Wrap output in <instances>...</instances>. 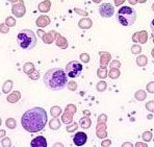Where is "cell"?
Segmentation results:
<instances>
[{
    "label": "cell",
    "instance_id": "37",
    "mask_svg": "<svg viewBox=\"0 0 154 147\" xmlns=\"http://www.w3.org/2000/svg\"><path fill=\"white\" fill-rule=\"evenodd\" d=\"M146 108L149 111V112H151L154 114V100L148 101V102L146 103Z\"/></svg>",
    "mask_w": 154,
    "mask_h": 147
},
{
    "label": "cell",
    "instance_id": "5",
    "mask_svg": "<svg viewBox=\"0 0 154 147\" xmlns=\"http://www.w3.org/2000/svg\"><path fill=\"white\" fill-rule=\"evenodd\" d=\"M82 69H83L82 65L79 62H77V61H71L66 66V74L70 78H76L78 76H80Z\"/></svg>",
    "mask_w": 154,
    "mask_h": 147
},
{
    "label": "cell",
    "instance_id": "35",
    "mask_svg": "<svg viewBox=\"0 0 154 147\" xmlns=\"http://www.w3.org/2000/svg\"><path fill=\"white\" fill-rule=\"evenodd\" d=\"M1 145L2 147H11L12 146V141H11L10 138H4L1 141Z\"/></svg>",
    "mask_w": 154,
    "mask_h": 147
},
{
    "label": "cell",
    "instance_id": "3",
    "mask_svg": "<svg viewBox=\"0 0 154 147\" xmlns=\"http://www.w3.org/2000/svg\"><path fill=\"white\" fill-rule=\"evenodd\" d=\"M37 36L30 29H23L17 36V43L20 48L24 50H31L37 45Z\"/></svg>",
    "mask_w": 154,
    "mask_h": 147
},
{
    "label": "cell",
    "instance_id": "48",
    "mask_svg": "<svg viewBox=\"0 0 154 147\" xmlns=\"http://www.w3.org/2000/svg\"><path fill=\"white\" fill-rule=\"evenodd\" d=\"M53 147H65V146H64V144L60 143V142H56V143L53 145Z\"/></svg>",
    "mask_w": 154,
    "mask_h": 147
},
{
    "label": "cell",
    "instance_id": "49",
    "mask_svg": "<svg viewBox=\"0 0 154 147\" xmlns=\"http://www.w3.org/2000/svg\"><path fill=\"white\" fill-rule=\"evenodd\" d=\"M5 135H6L5 130H0V139H1V138H3Z\"/></svg>",
    "mask_w": 154,
    "mask_h": 147
},
{
    "label": "cell",
    "instance_id": "21",
    "mask_svg": "<svg viewBox=\"0 0 154 147\" xmlns=\"http://www.w3.org/2000/svg\"><path fill=\"white\" fill-rule=\"evenodd\" d=\"M23 71L24 73H26L27 75H30L31 73L35 71V65L32 63H26L25 65L23 66Z\"/></svg>",
    "mask_w": 154,
    "mask_h": 147
},
{
    "label": "cell",
    "instance_id": "41",
    "mask_svg": "<svg viewBox=\"0 0 154 147\" xmlns=\"http://www.w3.org/2000/svg\"><path fill=\"white\" fill-rule=\"evenodd\" d=\"M29 78H31L32 80H38V77H40V73H38V71H35L33 73H31L30 75H28Z\"/></svg>",
    "mask_w": 154,
    "mask_h": 147
},
{
    "label": "cell",
    "instance_id": "7",
    "mask_svg": "<svg viewBox=\"0 0 154 147\" xmlns=\"http://www.w3.org/2000/svg\"><path fill=\"white\" fill-rule=\"evenodd\" d=\"M77 108L74 105H68L66 107L65 113L62 116V121L64 122L65 124H71L73 123V116L76 113Z\"/></svg>",
    "mask_w": 154,
    "mask_h": 147
},
{
    "label": "cell",
    "instance_id": "14",
    "mask_svg": "<svg viewBox=\"0 0 154 147\" xmlns=\"http://www.w3.org/2000/svg\"><path fill=\"white\" fill-rule=\"evenodd\" d=\"M35 24H37L38 27H41V28L46 27L50 24V18H49L48 16H45V15L40 16V17L37 19V21H35Z\"/></svg>",
    "mask_w": 154,
    "mask_h": 147
},
{
    "label": "cell",
    "instance_id": "51",
    "mask_svg": "<svg viewBox=\"0 0 154 147\" xmlns=\"http://www.w3.org/2000/svg\"><path fill=\"white\" fill-rule=\"evenodd\" d=\"M119 3H123V1H116V4H119Z\"/></svg>",
    "mask_w": 154,
    "mask_h": 147
},
{
    "label": "cell",
    "instance_id": "25",
    "mask_svg": "<svg viewBox=\"0 0 154 147\" xmlns=\"http://www.w3.org/2000/svg\"><path fill=\"white\" fill-rule=\"evenodd\" d=\"M148 63V58H147L146 55H139L137 58V65L140 67H144L147 65Z\"/></svg>",
    "mask_w": 154,
    "mask_h": 147
},
{
    "label": "cell",
    "instance_id": "10",
    "mask_svg": "<svg viewBox=\"0 0 154 147\" xmlns=\"http://www.w3.org/2000/svg\"><path fill=\"white\" fill-rule=\"evenodd\" d=\"M12 13L16 16L17 18H22L26 13V8L24 5L23 1H19L18 3L14 4L12 8Z\"/></svg>",
    "mask_w": 154,
    "mask_h": 147
},
{
    "label": "cell",
    "instance_id": "38",
    "mask_svg": "<svg viewBox=\"0 0 154 147\" xmlns=\"http://www.w3.org/2000/svg\"><path fill=\"white\" fill-rule=\"evenodd\" d=\"M67 87L70 91H76L77 90V83H75V81H70V83H68Z\"/></svg>",
    "mask_w": 154,
    "mask_h": 147
},
{
    "label": "cell",
    "instance_id": "19",
    "mask_svg": "<svg viewBox=\"0 0 154 147\" xmlns=\"http://www.w3.org/2000/svg\"><path fill=\"white\" fill-rule=\"evenodd\" d=\"M92 20L89 19V18H83L78 22V26L81 29H89L92 27Z\"/></svg>",
    "mask_w": 154,
    "mask_h": 147
},
{
    "label": "cell",
    "instance_id": "43",
    "mask_svg": "<svg viewBox=\"0 0 154 147\" xmlns=\"http://www.w3.org/2000/svg\"><path fill=\"white\" fill-rule=\"evenodd\" d=\"M121 67V63L119 61H112V64H110V68H116V69H119Z\"/></svg>",
    "mask_w": 154,
    "mask_h": 147
},
{
    "label": "cell",
    "instance_id": "31",
    "mask_svg": "<svg viewBox=\"0 0 154 147\" xmlns=\"http://www.w3.org/2000/svg\"><path fill=\"white\" fill-rule=\"evenodd\" d=\"M77 127H78V124L76 123V122H73V123H71L70 125H67V127H66V130H67L68 133H73L77 130Z\"/></svg>",
    "mask_w": 154,
    "mask_h": 147
},
{
    "label": "cell",
    "instance_id": "42",
    "mask_svg": "<svg viewBox=\"0 0 154 147\" xmlns=\"http://www.w3.org/2000/svg\"><path fill=\"white\" fill-rule=\"evenodd\" d=\"M110 145H112V141L109 139H105L101 142V146L102 147H109Z\"/></svg>",
    "mask_w": 154,
    "mask_h": 147
},
{
    "label": "cell",
    "instance_id": "17",
    "mask_svg": "<svg viewBox=\"0 0 154 147\" xmlns=\"http://www.w3.org/2000/svg\"><path fill=\"white\" fill-rule=\"evenodd\" d=\"M51 8V2L48 1V0H45V1H42L40 4L38 5V8L41 13H48L49 10Z\"/></svg>",
    "mask_w": 154,
    "mask_h": 147
},
{
    "label": "cell",
    "instance_id": "8",
    "mask_svg": "<svg viewBox=\"0 0 154 147\" xmlns=\"http://www.w3.org/2000/svg\"><path fill=\"white\" fill-rule=\"evenodd\" d=\"M99 13L102 18H110L115 14V8L110 3H102L99 6Z\"/></svg>",
    "mask_w": 154,
    "mask_h": 147
},
{
    "label": "cell",
    "instance_id": "40",
    "mask_svg": "<svg viewBox=\"0 0 154 147\" xmlns=\"http://www.w3.org/2000/svg\"><path fill=\"white\" fill-rule=\"evenodd\" d=\"M8 31H10V29H8V27L5 25V23L0 24V33H8Z\"/></svg>",
    "mask_w": 154,
    "mask_h": 147
},
{
    "label": "cell",
    "instance_id": "22",
    "mask_svg": "<svg viewBox=\"0 0 154 147\" xmlns=\"http://www.w3.org/2000/svg\"><path fill=\"white\" fill-rule=\"evenodd\" d=\"M12 89H13V80H8L4 81L3 86H2V92H3L4 94H8L12 91Z\"/></svg>",
    "mask_w": 154,
    "mask_h": 147
},
{
    "label": "cell",
    "instance_id": "33",
    "mask_svg": "<svg viewBox=\"0 0 154 147\" xmlns=\"http://www.w3.org/2000/svg\"><path fill=\"white\" fill-rule=\"evenodd\" d=\"M142 138H143V140H144V141L150 142L151 140H152V133H151V132H145V133H143Z\"/></svg>",
    "mask_w": 154,
    "mask_h": 147
},
{
    "label": "cell",
    "instance_id": "9",
    "mask_svg": "<svg viewBox=\"0 0 154 147\" xmlns=\"http://www.w3.org/2000/svg\"><path fill=\"white\" fill-rule=\"evenodd\" d=\"M38 35L40 36L41 38H42L43 42L46 43V44H51V43H53L54 39H56L58 36V33H56V31L54 30H51L50 33H44L43 30H38Z\"/></svg>",
    "mask_w": 154,
    "mask_h": 147
},
{
    "label": "cell",
    "instance_id": "45",
    "mask_svg": "<svg viewBox=\"0 0 154 147\" xmlns=\"http://www.w3.org/2000/svg\"><path fill=\"white\" fill-rule=\"evenodd\" d=\"M135 147H148V145L146 143H144V142H137Z\"/></svg>",
    "mask_w": 154,
    "mask_h": 147
},
{
    "label": "cell",
    "instance_id": "28",
    "mask_svg": "<svg viewBox=\"0 0 154 147\" xmlns=\"http://www.w3.org/2000/svg\"><path fill=\"white\" fill-rule=\"evenodd\" d=\"M108 75L107 73V70H106V68L104 67H100L98 69V71H97V76H98L100 80H104V78H106Z\"/></svg>",
    "mask_w": 154,
    "mask_h": 147
},
{
    "label": "cell",
    "instance_id": "39",
    "mask_svg": "<svg viewBox=\"0 0 154 147\" xmlns=\"http://www.w3.org/2000/svg\"><path fill=\"white\" fill-rule=\"evenodd\" d=\"M146 89H147V91H148L149 93L153 94L154 93V81H151V83H149L148 85H147Z\"/></svg>",
    "mask_w": 154,
    "mask_h": 147
},
{
    "label": "cell",
    "instance_id": "47",
    "mask_svg": "<svg viewBox=\"0 0 154 147\" xmlns=\"http://www.w3.org/2000/svg\"><path fill=\"white\" fill-rule=\"evenodd\" d=\"M150 27H151V31H152V35H154V19L152 20V21H151Z\"/></svg>",
    "mask_w": 154,
    "mask_h": 147
},
{
    "label": "cell",
    "instance_id": "54",
    "mask_svg": "<svg viewBox=\"0 0 154 147\" xmlns=\"http://www.w3.org/2000/svg\"><path fill=\"white\" fill-rule=\"evenodd\" d=\"M0 125H1V118H0Z\"/></svg>",
    "mask_w": 154,
    "mask_h": 147
},
{
    "label": "cell",
    "instance_id": "50",
    "mask_svg": "<svg viewBox=\"0 0 154 147\" xmlns=\"http://www.w3.org/2000/svg\"><path fill=\"white\" fill-rule=\"evenodd\" d=\"M151 54H152V58H154V48L152 49V50H151Z\"/></svg>",
    "mask_w": 154,
    "mask_h": 147
},
{
    "label": "cell",
    "instance_id": "53",
    "mask_svg": "<svg viewBox=\"0 0 154 147\" xmlns=\"http://www.w3.org/2000/svg\"><path fill=\"white\" fill-rule=\"evenodd\" d=\"M152 10L154 11V4H153V5H152Z\"/></svg>",
    "mask_w": 154,
    "mask_h": 147
},
{
    "label": "cell",
    "instance_id": "34",
    "mask_svg": "<svg viewBox=\"0 0 154 147\" xmlns=\"http://www.w3.org/2000/svg\"><path fill=\"white\" fill-rule=\"evenodd\" d=\"M131 52L133 54H140L142 52V47L137 44H134L132 47H131Z\"/></svg>",
    "mask_w": 154,
    "mask_h": 147
},
{
    "label": "cell",
    "instance_id": "44",
    "mask_svg": "<svg viewBox=\"0 0 154 147\" xmlns=\"http://www.w3.org/2000/svg\"><path fill=\"white\" fill-rule=\"evenodd\" d=\"M74 12L77 13L78 15H81V16H88V13L85 11H82L80 8H74Z\"/></svg>",
    "mask_w": 154,
    "mask_h": 147
},
{
    "label": "cell",
    "instance_id": "1",
    "mask_svg": "<svg viewBox=\"0 0 154 147\" xmlns=\"http://www.w3.org/2000/svg\"><path fill=\"white\" fill-rule=\"evenodd\" d=\"M48 122L46 111L43 108L37 107L26 111L21 117L22 127L28 133H38L44 130Z\"/></svg>",
    "mask_w": 154,
    "mask_h": 147
},
{
    "label": "cell",
    "instance_id": "46",
    "mask_svg": "<svg viewBox=\"0 0 154 147\" xmlns=\"http://www.w3.org/2000/svg\"><path fill=\"white\" fill-rule=\"evenodd\" d=\"M122 147H133V145L130 142H125V143L122 144Z\"/></svg>",
    "mask_w": 154,
    "mask_h": 147
},
{
    "label": "cell",
    "instance_id": "2",
    "mask_svg": "<svg viewBox=\"0 0 154 147\" xmlns=\"http://www.w3.org/2000/svg\"><path fill=\"white\" fill-rule=\"evenodd\" d=\"M44 83L51 91H60L64 89L66 85H68L67 74L60 68H52L49 69L43 77Z\"/></svg>",
    "mask_w": 154,
    "mask_h": 147
},
{
    "label": "cell",
    "instance_id": "4",
    "mask_svg": "<svg viewBox=\"0 0 154 147\" xmlns=\"http://www.w3.org/2000/svg\"><path fill=\"white\" fill-rule=\"evenodd\" d=\"M117 20L121 25L131 26L137 21V12L130 6H122L118 11Z\"/></svg>",
    "mask_w": 154,
    "mask_h": 147
},
{
    "label": "cell",
    "instance_id": "15",
    "mask_svg": "<svg viewBox=\"0 0 154 147\" xmlns=\"http://www.w3.org/2000/svg\"><path fill=\"white\" fill-rule=\"evenodd\" d=\"M20 98H21V93H20L19 91H15L6 97V100L10 103H16L20 100Z\"/></svg>",
    "mask_w": 154,
    "mask_h": 147
},
{
    "label": "cell",
    "instance_id": "29",
    "mask_svg": "<svg viewBox=\"0 0 154 147\" xmlns=\"http://www.w3.org/2000/svg\"><path fill=\"white\" fill-rule=\"evenodd\" d=\"M5 125L8 128H10V130H14V128H16V126H17V122L14 118H8L6 119L5 121Z\"/></svg>",
    "mask_w": 154,
    "mask_h": 147
},
{
    "label": "cell",
    "instance_id": "6",
    "mask_svg": "<svg viewBox=\"0 0 154 147\" xmlns=\"http://www.w3.org/2000/svg\"><path fill=\"white\" fill-rule=\"evenodd\" d=\"M106 115H100L98 118V122H97V126H96V135L98 138L100 139H104L107 136V133H106Z\"/></svg>",
    "mask_w": 154,
    "mask_h": 147
},
{
    "label": "cell",
    "instance_id": "13",
    "mask_svg": "<svg viewBox=\"0 0 154 147\" xmlns=\"http://www.w3.org/2000/svg\"><path fill=\"white\" fill-rule=\"evenodd\" d=\"M30 147H47V140L43 136H38L31 140Z\"/></svg>",
    "mask_w": 154,
    "mask_h": 147
},
{
    "label": "cell",
    "instance_id": "26",
    "mask_svg": "<svg viewBox=\"0 0 154 147\" xmlns=\"http://www.w3.org/2000/svg\"><path fill=\"white\" fill-rule=\"evenodd\" d=\"M60 114H62V108H60V107H57V105H54V107L51 108L50 115L53 117V118H57Z\"/></svg>",
    "mask_w": 154,
    "mask_h": 147
},
{
    "label": "cell",
    "instance_id": "27",
    "mask_svg": "<svg viewBox=\"0 0 154 147\" xmlns=\"http://www.w3.org/2000/svg\"><path fill=\"white\" fill-rule=\"evenodd\" d=\"M134 97H135V99H137V100L143 101V100H145V99L147 98V94H146V92H145L144 90H139V91L135 92Z\"/></svg>",
    "mask_w": 154,
    "mask_h": 147
},
{
    "label": "cell",
    "instance_id": "18",
    "mask_svg": "<svg viewBox=\"0 0 154 147\" xmlns=\"http://www.w3.org/2000/svg\"><path fill=\"white\" fill-rule=\"evenodd\" d=\"M55 44H56V46L60 47V48L66 49L68 47V41H67V39H66V38L62 37L60 35H58L57 38H56Z\"/></svg>",
    "mask_w": 154,
    "mask_h": 147
},
{
    "label": "cell",
    "instance_id": "52",
    "mask_svg": "<svg viewBox=\"0 0 154 147\" xmlns=\"http://www.w3.org/2000/svg\"><path fill=\"white\" fill-rule=\"evenodd\" d=\"M152 40H153V43H154V35H152Z\"/></svg>",
    "mask_w": 154,
    "mask_h": 147
},
{
    "label": "cell",
    "instance_id": "32",
    "mask_svg": "<svg viewBox=\"0 0 154 147\" xmlns=\"http://www.w3.org/2000/svg\"><path fill=\"white\" fill-rule=\"evenodd\" d=\"M5 25L8 27H14L16 25V20L14 17H8L5 19Z\"/></svg>",
    "mask_w": 154,
    "mask_h": 147
},
{
    "label": "cell",
    "instance_id": "16",
    "mask_svg": "<svg viewBox=\"0 0 154 147\" xmlns=\"http://www.w3.org/2000/svg\"><path fill=\"white\" fill-rule=\"evenodd\" d=\"M100 65L101 67H104L105 68L106 65H108L109 63L110 58H112V55H110L108 52H100Z\"/></svg>",
    "mask_w": 154,
    "mask_h": 147
},
{
    "label": "cell",
    "instance_id": "12",
    "mask_svg": "<svg viewBox=\"0 0 154 147\" xmlns=\"http://www.w3.org/2000/svg\"><path fill=\"white\" fill-rule=\"evenodd\" d=\"M148 40V33L147 31L142 30V31H137V33H133L132 36V41L133 42H139L141 44H145Z\"/></svg>",
    "mask_w": 154,
    "mask_h": 147
},
{
    "label": "cell",
    "instance_id": "23",
    "mask_svg": "<svg viewBox=\"0 0 154 147\" xmlns=\"http://www.w3.org/2000/svg\"><path fill=\"white\" fill-rule=\"evenodd\" d=\"M49 127L52 130H57L60 127V121L58 120V118H53L52 120L49 121Z\"/></svg>",
    "mask_w": 154,
    "mask_h": 147
},
{
    "label": "cell",
    "instance_id": "20",
    "mask_svg": "<svg viewBox=\"0 0 154 147\" xmlns=\"http://www.w3.org/2000/svg\"><path fill=\"white\" fill-rule=\"evenodd\" d=\"M79 125H80V127L83 128V130H88V128H90L91 125H92V121H91V119L88 116L82 117V118L79 120Z\"/></svg>",
    "mask_w": 154,
    "mask_h": 147
},
{
    "label": "cell",
    "instance_id": "36",
    "mask_svg": "<svg viewBox=\"0 0 154 147\" xmlns=\"http://www.w3.org/2000/svg\"><path fill=\"white\" fill-rule=\"evenodd\" d=\"M80 61L82 63H85V64H87V63H89L90 62V55L88 53H81L80 54Z\"/></svg>",
    "mask_w": 154,
    "mask_h": 147
},
{
    "label": "cell",
    "instance_id": "24",
    "mask_svg": "<svg viewBox=\"0 0 154 147\" xmlns=\"http://www.w3.org/2000/svg\"><path fill=\"white\" fill-rule=\"evenodd\" d=\"M121 75V72H120L119 69H116V68H110V71L108 73V76H109L112 80H117V78L120 77Z\"/></svg>",
    "mask_w": 154,
    "mask_h": 147
},
{
    "label": "cell",
    "instance_id": "30",
    "mask_svg": "<svg viewBox=\"0 0 154 147\" xmlns=\"http://www.w3.org/2000/svg\"><path fill=\"white\" fill-rule=\"evenodd\" d=\"M96 89H97V91H98V92H104L106 89H107V83H106L105 81H103V80L99 81V83H97V86H96Z\"/></svg>",
    "mask_w": 154,
    "mask_h": 147
},
{
    "label": "cell",
    "instance_id": "11",
    "mask_svg": "<svg viewBox=\"0 0 154 147\" xmlns=\"http://www.w3.org/2000/svg\"><path fill=\"white\" fill-rule=\"evenodd\" d=\"M88 141V136L83 132H78L74 135L73 142L76 146H83Z\"/></svg>",
    "mask_w": 154,
    "mask_h": 147
}]
</instances>
